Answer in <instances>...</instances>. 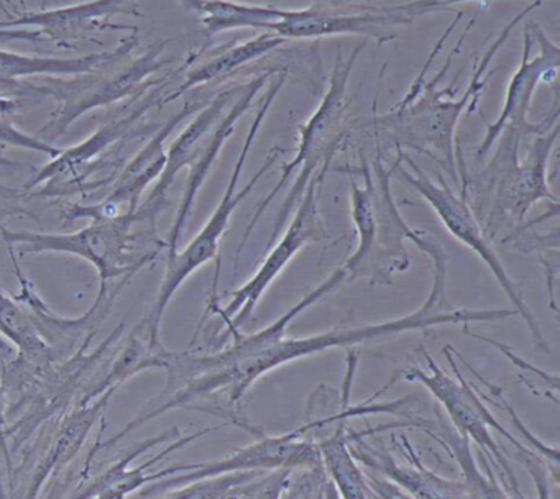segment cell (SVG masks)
I'll use <instances>...</instances> for the list:
<instances>
[{
	"instance_id": "obj_26",
	"label": "cell",
	"mask_w": 560,
	"mask_h": 499,
	"mask_svg": "<svg viewBox=\"0 0 560 499\" xmlns=\"http://www.w3.org/2000/svg\"><path fill=\"white\" fill-rule=\"evenodd\" d=\"M170 350L165 347L153 348L139 325L133 328L132 334L122 341L119 353L110 361L109 371L104 376L97 378V381L91 383L86 390L81 393L78 404H86L96 399L107 390H119L124 383L137 374L153 368H163L165 370L168 363Z\"/></svg>"
},
{
	"instance_id": "obj_13",
	"label": "cell",
	"mask_w": 560,
	"mask_h": 499,
	"mask_svg": "<svg viewBox=\"0 0 560 499\" xmlns=\"http://www.w3.org/2000/svg\"><path fill=\"white\" fill-rule=\"evenodd\" d=\"M559 66V45H556L536 22L529 20L524 26L523 58L508 85L506 97H504L500 115L493 124L487 121V135L478 144L475 160L481 161L487 156L488 151L497 143L501 131L506 127L517 128L527 137V135L544 134L557 124L559 98L553 102L552 115L540 124H530L527 120V114L533 107L534 92L539 82H552L556 88Z\"/></svg>"
},
{
	"instance_id": "obj_19",
	"label": "cell",
	"mask_w": 560,
	"mask_h": 499,
	"mask_svg": "<svg viewBox=\"0 0 560 499\" xmlns=\"http://www.w3.org/2000/svg\"><path fill=\"white\" fill-rule=\"evenodd\" d=\"M0 335L19 350V358L8 367L2 386L18 390L22 397L37 390L45 374L58 363L54 351L32 322L24 305L5 294L0 285Z\"/></svg>"
},
{
	"instance_id": "obj_5",
	"label": "cell",
	"mask_w": 560,
	"mask_h": 499,
	"mask_svg": "<svg viewBox=\"0 0 560 499\" xmlns=\"http://www.w3.org/2000/svg\"><path fill=\"white\" fill-rule=\"evenodd\" d=\"M287 72H281V74H278L277 81L265 92L257 115H255L254 121H252L250 128H248L244 147H242L241 154H238L237 163H235L234 171H232L231 174V179H229L228 187H225L224 194H222L221 202L215 207L214 212L209 217L206 225L199 230L198 235H196L182 252H175L166 258L165 278H163L162 286H160L159 294H156L155 302H153L149 314H147L145 318L139 324L143 337L149 340V344L152 345L153 348L163 347L162 341H160L163 314H165L166 307H168L170 301H172L173 295L178 291L179 286H182L192 272L198 271L199 268L208 265L209 262L219 259V246H221L222 236L225 235L229 225H231L232 213L235 212L238 204L257 186L258 181L277 163L278 158L288 151L284 150L283 147H280V144H275L273 150L265 158L264 164H261L258 173L252 176V179L245 184L241 193H235V190H237L238 179H241L242 170H244L245 166V161H247L248 153H250L252 147H254L255 138H257L258 131H260L265 117H267L268 111H270L271 105H273L278 92L281 91L284 82H287Z\"/></svg>"
},
{
	"instance_id": "obj_18",
	"label": "cell",
	"mask_w": 560,
	"mask_h": 499,
	"mask_svg": "<svg viewBox=\"0 0 560 499\" xmlns=\"http://www.w3.org/2000/svg\"><path fill=\"white\" fill-rule=\"evenodd\" d=\"M411 20L392 9L375 13H340L320 7L300 10H283L280 20L271 23L268 32L281 38H319L330 35H365L380 39V43L395 38L389 30L396 25H409Z\"/></svg>"
},
{
	"instance_id": "obj_11",
	"label": "cell",
	"mask_w": 560,
	"mask_h": 499,
	"mask_svg": "<svg viewBox=\"0 0 560 499\" xmlns=\"http://www.w3.org/2000/svg\"><path fill=\"white\" fill-rule=\"evenodd\" d=\"M136 223H139L137 213H126L117 219L91 220L90 225L73 233L14 232L0 227V235L9 243V248L18 250L22 256L35 253L80 256L97 269L100 288H107L113 279L137 275L143 266L159 258V250H137Z\"/></svg>"
},
{
	"instance_id": "obj_30",
	"label": "cell",
	"mask_w": 560,
	"mask_h": 499,
	"mask_svg": "<svg viewBox=\"0 0 560 499\" xmlns=\"http://www.w3.org/2000/svg\"><path fill=\"white\" fill-rule=\"evenodd\" d=\"M474 2V0H418V2L406 3V5L392 7L395 12L401 13L406 19L415 22L416 16L435 12V10L447 9L457 3Z\"/></svg>"
},
{
	"instance_id": "obj_1",
	"label": "cell",
	"mask_w": 560,
	"mask_h": 499,
	"mask_svg": "<svg viewBox=\"0 0 560 499\" xmlns=\"http://www.w3.org/2000/svg\"><path fill=\"white\" fill-rule=\"evenodd\" d=\"M418 248L431 258L432 286L428 299L418 311L380 324L360 327H334L307 337L271 338L267 344L252 350L235 351L224 347L211 355L191 351H172L166 386L170 393L162 397L159 413L165 414L176 407L191 406L202 397L228 394V403L235 404L254 386L255 381L283 364L293 363L311 355L324 353L332 348H350L360 344H372L406 332L425 330L439 325L471 322H497L517 315L516 309H460L448 304L447 253L435 236L422 233L416 242Z\"/></svg>"
},
{
	"instance_id": "obj_7",
	"label": "cell",
	"mask_w": 560,
	"mask_h": 499,
	"mask_svg": "<svg viewBox=\"0 0 560 499\" xmlns=\"http://www.w3.org/2000/svg\"><path fill=\"white\" fill-rule=\"evenodd\" d=\"M162 79L124 101L122 107L114 105L107 120L90 138L61 150L58 156L51 158L50 163L38 167L25 184V189L32 190L45 184L38 196L81 193L94 173L109 166L110 160H117L127 141L153 134L159 128V125H140V120L156 105H163L168 92Z\"/></svg>"
},
{
	"instance_id": "obj_31",
	"label": "cell",
	"mask_w": 560,
	"mask_h": 499,
	"mask_svg": "<svg viewBox=\"0 0 560 499\" xmlns=\"http://www.w3.org/2000/svg\"><path fill=\"white\" fill-rule=\"evenodd\" d=\"M8 404H5V390L2 384H0V450H2V455H4L5 466H8L9 478H14V473H12V459H11V450H9V437H8Z\"/></svg>"
},
{
	"instance_id": "obj_8",
	"label": "cell",
	"mask_w": 560,
	"mask_h": 499,
	"mask_svg": "<svg viewBox=\"0 0 560 499\" xmlns=\"http://www.w3.org/2000/svg\"><path fill=\"white\" fill-rule=\"evenodd\" d=\"M172 39L152 43L142 55L117 56L93 71L77 74L74 79H61L50 76L44 85H38L42 95L57 98V111L50 120L38 130V138L54 144L60 140L68 128L94 108L116 105L136 95L145 85L159 81L152 76L172 62L165 58V49Z\"/></svg>"
},
{
	"instance_id": "obj_29",
	"label": "cell",
	"mask_w": 560,
	"mask_h": 499,
	"mask_svg": "<svg viewBox=\"0 0 560 499\" xmlns=\"http://www.w3.org/2000/svg\"><path fill=\"white\" fill-rule=\"evenodd\" d=\"M221 427H208V429L199 430V432L191 433V436L178 437L172 445L166 446L165 450L156 453L155 456L147 460V462L140 463L136 468L117 469V472L106 469L97 478H94V481L88 485L83 491L78 492V496H81V498H126V496L132 495L133 491L142 488V486L152 485L153 481H159V479L163 478L162 472L149 473L150 468L156 465L160 460L166 459L170 453L176 452V450L183 449V446H188L189 443L201 439L206 433L221 429Z\"/></svg>"
},
{
	"instance_id": "obj_14",
	"label": "cell",
	"mask_w": 560,
	"mask_h": 499,
	"mask_svg": "<svg viewBox=\"0 0 560 499\" xmlns=\"http://www.w3.org/2000/svg\"><path fill=\"white\" fill-rule=\"evenodd\" d=\"M319 450L316 439L304 426L293 432L281 436H261L257 442L235 450L231 455L212 462L191 463V465H173L160 469L162 479L153 481L142 496H160L168 489L183 488L189 483L208 476L221 475L244 469L303 468V466H319Z\"/></svg>"
},
{
	"instance_id": "obj_12",
	"label": "cell",
	"mask_w": 560,
	"mask_h": 499,
	"mask_svg": "<svg viewBox=\"0 0 560 499\" xmlns=\"http://www.w3.org/2000/svg\"><path fill=\"white\" fill-rule=\"evenodd\" d=\"M329 167V164H326L313 174L303 197H301L300 206L294 209L296 212H293V220L288 225L287 232L278 240L270 255L265 258L260 269L245 285L232 292V299L225 307H219L214 291H212L208 314L212 312V314L221 315L225 327H228L224 337H228L229 332L241 328L252 317L261 295L267 292L268 286L280 276V272L290 265L291 259L304 246L326 239V227H324L319 213V194Z\"/></svg>"
},
{
	"instance_id": "obj_34",
	"label": "cell",
	"mask_w": 560,
	"mask_h": 499,
	"mask_svg": "<svg viewBox=\"0 0 560 499\" xmlns=\"http://www.w3.org/2000/svg\"><path fill=\"white\" fill-rule=\"evenodd\" d=\"M47 2H48V0H45V3H47Z\"/></svg>"
},
{
	"instance_id": "obj_33",
	"label": "cell",
	"mask_w": 560,
	"mask_h": 499,
	"mask_svg": "<svg viewBox=\"0 0 560 499\" xmlns=\"http://www.w3.org/2000/svg\"><path fill=\"white\" fill-rule=\"evenodd\" d=\"M2 495H4V491H2V476H0V498H2Z\"/></svg>"
},
{
	"instance_id": "obj_20",
	"label": "cell",
	"mask_w": 560,
	"mask_h": 499,
	"mask_svg": "<svg viewBox=\"0 0 560 499\" xmlns=\"http://www.w3.org/2000/svg\"><path fill=\"white\" fill-rule=\"evenodd\" d=\"M273 76V71L264 72L258 74L257 78L248 81L247 84L242 85L241 92L229 105L228 114L222 115L221 120L215 125L214 130L209 135L208 140L202 144L196 160L189 166L188 179L185 184V193H183L182 204H179L178 213H176L175 222L170 229L168 236H166V250L168 255L178 252L179 240H182L183 232H185L186 223H188L189 216H191L192 207H195L196 196L201 190L209 171L214 166L219 153L224 148L225 141L234 135L235 125L241 120L242 115L250 108L255 95L261 91L268 79Z\"/></svg>"
},
{
	"instance_id": "obj_22",
	"label": "cell",
	"mask_w": 560,
	"mask_h": 499,
	"mask_svg": "<svg viewBox=\"0 0 560 499\" xmlns=\"http://www.w3.org/2000/svg\"><path fill=\"white\" fill-rule=\"evenodd\" d=\"M206 101L186 102L172 117L166 118L153 131L142 150L120 170L119 176L114 181L113 190L106 197V202L113 204L124 213H136L147 186L159 179L166 164V140L170 135L185 121L189 115L196 114L205 107Z\"/></svg>"
},
{
	"instance_id": "obj_2",
	"label": "cell",
	"mask_w": 560,
	"mask_h": 499,
	"mask_svg": "<svg viewBox=\"0 0 560 499\" xmlns=\"http://www.w3.org/2000/svg\"><path fill=\"white\" fill-rule=\"evenodd\" d=\"M544 0H533L523 12L517 13L503 30L500 35L494 38L493 45L485 53L481 61L475 68L471 74L470 85L464 95L455 101V98H447L454 94L455 79L447 85V88L439 89V82L447 74L451 69L452 59L460 51L462 43L465 36L470 32L477 15L470 20L467 28L462 33L458 38L457 46L452 49L445 61L444 68L428 81L425 79V71H428L431 62L434 61L438 53L444 46L445 39L451 35L452 30L460 22L464 12H457L454 22L448 25L447 32L439 39L438 45L429 56L428 62L422 68L421 74L412 82L411 89L405 95L401 102L395 105L388 114L378 115L373 118L375 127L383 128L392 138L395 143L396 150H412L418 153L425 154L432 161L439 164L442 170L451 174L455 183L460 184V176H458L457 158H455V130H457L458 121L465 112L471 114L477 111L478 102H480L481 94H483L485 85H487V71L490 68L497 53L500 51L501 46L510 38L513 30L520 25L524 16L529 15L530 12L542 5Z\"/></svg>"
},
{
	"instance_id": "obj_17",
	"label": "cell",
	"mask_w": 560,
	"mask_h": 499,
	"mask_svg": "<svg viewBox=\"0 0 560 499\" xmlns=\"http://www.w3.org/2000/svg\"><path fill=\"white\" fill-rule=\"evenodd\" d=\"M242 85L225 89V91L214 95L211 101L206 102L205 107L192 118L191 124L179 134V137L173 141L172 147L166 150V164L163 167V173L160 174L149 199L140 204L139 209H137L139 223L149 222L152 229L155 230L156 217L168 206L170 187L175 184L176 177H178L183 167L191 166L192 161L201 151L202 144L208 140L222 115L225 114V108H229V105L237 97Z\"/></svg>"
},
{
	"instance_id": "obj_6",
	"label": "cell",
	"mask_w": 560,
	"mask_h": 499,
	"mask_svg": "<svg viewBox=\"0 0 560 499\" xmlns=\"http://www.w3.org/2000/svg\"><path fill=\"white\" fill-rule=\"evenodd\" d=\"M363 48H365V43L355 46L347 59L343 58L340 49L337 51L326 95L320 101L317 111L311 115L310 120L306 124L300 125V147H298L296 156L288 161L287 164H283L277 186L270 190V194L255 209L254 217H252L250 223H248L247 230H245L244 236H242L241 245H238L237 262L242 250H244L245 242H247L250 233L254 232L258 220L267 212L268 204L281 193L290 177L296 171H300L293 187L288 193L287 199H284L280 210H278L273 229H271V240H277L280 233L283 232L284 223L293 216L294 209L300 204L301 197H303L313 174L319 167L332 164L334 156L339 151L340 144L346 140V114L347 107H349L346 98L347 85H349V78L352 74L357 58H359L360 51Z\"/></svg>"
},
{
	"instance_id": "obj_25",
	"label": "cell",
	"mask_w": 560,
	"mask_h": 499,
	"mask_svg": "<svg viewBox=\"0 0 560 499\" xmlns=\"http://www.w3.org/2000/svg\"><path fill=\"white\" fill-rule=\"evenodd\" d=\"M287 39L278 36L277 33L264 32L255 38L248 39L245 43H237V45H225L214 51L198 53L188 59V72H186L185 81L172 94H166L163 104L176 101V98L185 95L186 92L199 88V85L209 84V82L218 81V79L225 78L237 71L242 66L268 55V53L277 49L278 46L283 45Z\"/></svg>"
},
{
	"instance_id": "obj_3",
	"label": "cell",
	"mask_w": 560,
	"mask_h": 499,
	"mask_svg": "<svg viewBox=\"0 0 560 499\" xmlns=\"http://www.w3.org/2000/svg\"><path fill=\"white\" fill-rule=\"evenodd\" d=\"M526 135L506 127L497 140V153L481 171L477 184L475 216L483 225L488 239H493L508 222L523 223L530 207L540 200L557 202L549 187V160L559 138V125L536 135L520 160L521 141Z\"/></svg>"
},
{
	"instance_id": "obj_27",
	"label": "cell",
	"mask_w": 560,
	"mask_h": 499,
	"mask_svg": "<svg viewBox=\"0 0 560 499\" xmlns=\"http://www.w3.org/2000/svg\"><path fill=\"white\" fill-rule=\"evenodd\" d=\"M349 440L346 420H339L330 436L316 439L324 472L342 498H376L369 476L350 452Z\"/></svg>"
},
{
	"instance_id": "obj_16",
	"label": "cell",
	"mask_w": 560,
	"mask_h": 499,
	"mask_svg": "<svg viewBox=\"0 0 560 499\" xmlns=\"http://www.w3.org/2000/svg\"><path fill=\"white\" fill-rule=\"evenodd\" d=\"M9 253H11L15 276H18L19 282H21V294L15 295V299L24 305L25 311L31 315L32 322H34L37 330L40 332L44 340L47 341L48 347L54 351L58 363L73 357L81 348L90 347L91 341L94 340L97 330H100L101 324H103L104 318L113 309L117 295L122 292L127 282L136 276H124L119 285L114 286V288H110V286L100 288L96 301L81 317L68 318L51 311L50 305L38 295L34 282L22 271L14 253L11 250H9Z\"/></svg>"
},
{
	"instance_id": "obj_9",
	"label": "cell",
	"mask_w": 560,
	"mask_h": 499,
	"mask_svg": "<svg viewBox=\"0 0 560 499\" xmlns=\"http://www.w3.org/2000/svg\"><path fill=\"white\" fill-rule=\"evenodd\" d=\"M444 351L447 355L448 361H451L452 368H454L455 374H457V380H452L448 374H445L441 367H439L438 361L422 348V355H424L425 361H428L429 371L422 370L421 367L402 368V370H398L393 374L388 386H392L398 380H405L409 381V383L422 384L425 390L431 391L432 396L444 407L458 436L471 440L485 455L490 456L494 468L503 475L504 485L510 486L514 495L523 496L520 488H517L516 476H514L513 469H511L510 463H508L503 446L498 445L497 440L491 436L490 429L500 433L501 437L508 440L510 445L514 446L516 459L523 463L524 468L529 472L530 476L542 472L546 462H544L539 453L524 446L516 437L511 436L494 419L493 414L481 403L480 394L475 393L468 381L462 376L460 370H458L454 358H452L451 347H445Z\"/></svg>"
},
{
	"instance_id": "obj_28",
	"label": "cell",
	"mask_w": 560,
	"mask_h": 499,
	"mask_svg": "<svg viewBox=\"0 0 560 499\" xmlns=\"http://www.w3.org/2000/svg\"><path fill=\"white\" fill-rule=\"evenodd\" d=\"M186 9L201 16L208 38L237 28H255L268 32L271 23L283 15V9L271 5L235 2V0H179Z\"/></svg>"
},
{
	"instance_id": "obj_32",
	"label": "cell",
	"mask_w": 560,
	"mask_h": 499,
	"mask_svg": "<svg viewBox=\"0 0 560 499\" xmlns=\"http://www.w3.org/2000/svg\"><path fill=\"white\" fill-rule=\"evenodd\" d=\"M19 2H21V5H24V0H19ZM0 9L4 10L5 15L11 19L12 13L9 12L8 7H5L4 0H0Z\"/></svg>"
},
{
	"instance_id": "obj_24",
	"label": "cell",
	"mask_w": 560,
	"mask_h": 499,
	"mask_svg": "<svg viewBox=\"0 0 560 499\" xmlns=\"http://www.w3.org/2000/svg\"><path fill=\"white\" fill-rule=\"evenodd\" d=\"M139 46V30H132L122 42L109 51L91 53L80 58H50V56H28L0 49V85L24 88L18 81L31 76H77L93 71L97 66L117 56L130 55Z\"/></svg>"
},
{
	"instance_id": "obj_23",
	"label": "cell",
	"mask_w": 560,
	"mask_h": 499,
	"mask_svg": "<svg viewBox=\"0 0 560 499\" xmlns=\"http://www.w3.org/2000/svg\"><path fill=\"white\" fill-rule=\"evenodd\" d=\"M117 390H107L96 399L86 404H78L68 416L61 420L57 433H55L54 442L48 446L47 455L42 460L38 468L35 469L31 479L27 495L35 498L44 488L45 483L54 476L60 475L83 449L93 430L94 423L100 419L113 399Z\"/></svg>"
},
{
	"instance_id": "obj_4",
	"label": "cell",
	"mask_w": 560,
	"mask_h": 499,
	"mask_svg": "<svg viewBox=\"0 0 560 499\" xmlns=\"http://www.w3.org/2000/svg\"><path fill=\"white\" fill-rule=\"evenodd\" d=\"M375 177L369 164L355 167L363 176V187L352 181L353 223L357 229V248L342 268L347 279H366L370 285L388 286L396 272L406 271L411 265L406 240H411L416 229L408 225L393 199L392 171L383 166L382 154L376 156Z\"/></svg>"
},
{
	"instance_id": "obj_21",
	"label": "cell",
	"mask_w": 560,
	"mask_h": 499,
	"mask_svg": "<svg viewBox=\"0 0 560 499\" xmlns=\"http://www.w3.org/2000/svg\"><path fill=\"white\" fill-rule=\"evenodd\" d=\"M349 446L357 462L385 476L393 485L412 498H467V486L462 479H447L422 465L406 437H401L409 465H401L395 456L373 449L363 440V433L349 430Z\"/></svg>"
},
{
	"instance_id": "obj_15",
	"label": "cell",
	"mask_w": 560,
	"mask_h": 499,
	"mask_svg": "<svg viewBox=\"0 0 560 499\" xmlns=\"http://www.w3.org/2000/svg\"><path fill=\"white\" fill-rule=\"evenodd\" d=\"M117 15L142 16L139 0H91L44 12H25L0 22V42L28 39L74 48V43L81 39L94 42L97 33L137 30L136 26L114 22Z\"/></svg>"
},
{
	"instance_id": "obj_10",
	"label": "cell",
	"mask_w": 560,
	"mask_h": 499,
	"mask_svg": "<svg viewBox=\"0 0 560 499\" xmlns=\"http://www.w3.org/2000/svg\"><path fill=\"white\" fill-rule=\"evenodd\" d=\"M458 163L462 166L458 170L462 174L460 194L455 193L445 183L442 174H439V183H434L416 164V161L402 150H396V161L392 164L389 171H392V176L405 179L409 186L415 187L421 194L422 199L434 209L435 216L441 219L448 233L454 239H457L458 242L468 246L488 266L491 275L497 278L498 285L503 289L504 294L513 302L517 315H521L524 322H526L527 328H529L530 335H533L534 345L539 350L549 351V344L544 338L539 322H537L536 315L533 314L529 305L526 304L523 286L511 278L510 272L506 271L503 262L498 256L497 250L491 245V240L485 233L483 225L475 216L474 207H470V204H468V184L467 177H465L464 160H462L460 151H458Z\"/></svg>"
}]
</instances>
